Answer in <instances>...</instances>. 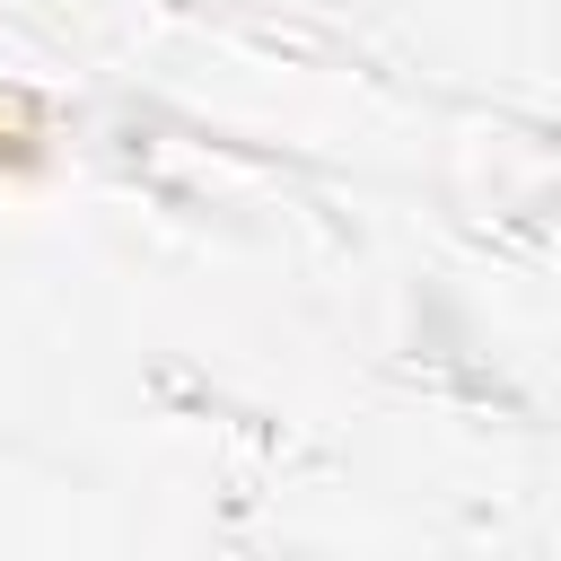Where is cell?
Instances as JSON below:
<instances>
[{
    "instance_id": "1",
    "label": "cell",
    "mask_w": 561,
    "mask_h": 561,
    "mask_svg": "<svg viewBox=\"0 0 561 561\" xmlns=\"http://www.w3.org/2000/svg\"><path fill=\"white\" fill-rule=\"evenodd\" d=\"M44 167V131L26 114H0V175H35Z\"/></svg>"
}]
</instances>
